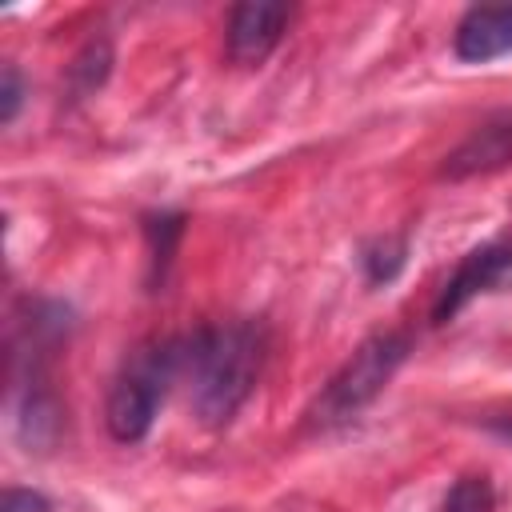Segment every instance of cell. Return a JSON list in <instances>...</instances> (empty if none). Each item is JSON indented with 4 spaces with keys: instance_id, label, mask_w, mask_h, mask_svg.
Returning <instances> with one entry per match:
<instances>
[{
    "instance_id": "cell-9",
    "label": "cell",
    "mask_w": 512,
    "mask_h": 512,
    "mask_svg": "<svg viewBox=\"0 0 512 512\" xmlns=\"http://www.w3.org/2000/svg\"><path fill=\"white\" fill-rule=\"evenodd\" d=\"M404 260H408V240L404 236H376L360 248V268H364V280L372 288L392 284L400 276Z\"/></svg>"
},
{
    "instance_id": "cell-11",
    "label": "cell",
    "mask_w": 512,
    "mask_h": 512,
    "mask_svg": "<svg viewBox=\"0 0 512 512\" xmlns=\"http://www.w3.org/2000/svg\"><path fill=\"white\" fill-rule=\"evenodd\" d=\"M108 64H112V52H108V44L100 40H92L76 60H72V68H68V76H72V88L84 96V92H92V88H100L104 84V76H108Z\"/></svg>"
},
{
    "instance_id": "cell-12",
    "label": "cell",
    "mask_w": 512,
    "mask_h": 512,
    "mask_svg": "<svg viewBox=\"0 0 512 512\" xmlns=\"http://www.w3.org/2000/svg\"><path fill=\"white\" fill-rule=\"evenodd\" d=\"M24 104V80H20V68L16 64H4L0 72V124H12L16 112Z\"/></svg>"
},
{
    "instance_id": "cell-5",
    "label": "cell",
    "mask_w": 512,
    "mask_h": 512,
    "mask_svg": "<svg viewBox=\"0 0 512 512\" xmlns=\"http://www.w3.org/2000/svg\"><path fill=\"white\" fill-rule=\"evenodd\" d=\"M292 20V8L288 4H272V0H248V4H236L228 12V60L232 64H244V68H256L272 56V48L280 44L284 28Z\"/></svg>"
},
{
    "instance_id": "cell-7",
    "label": "cell",
    "mask_w": 512,
    "mask_h": 512,
    "mask_svg": "<svg viewBox=\"0 0 512 512\" xmlns=\"http://www.w3.org/2000/svg\"><path fill=\"white\" fill-rule=\"evenodd\" d=\"M452 52L464 64L512 56V4H472L452 32Z\"/></svg>"
},
{
    "instance_id": "cell-1",
    "label": "cell",
    "mask_w": 512,
    "mask_h": 512,
    "mask_svg": "<svg viewBox=\"0 0 512 512\" xmlns=\"http://www.w3.org/2000/svg\"><path fill=\"white\" fill-rule=\"evenodd\" d=\"M268 356V332L260 320H224L184 336V376L192 408L204 424H228L252 396Z\"/></svg>"
},
{
    "instance_id": "cell-13",
    "label": "cell",
    "mask_w": 512,
    "mask_h": 512,
    "mask_svg": "<svg viewBox=\"0 0 512 512\" xmlns=\"http://www.w3.org/2000/svg\"><path fill=\"white\" fill-rule=\"evenodd\" d=\"M0 512H48V500L32 488H4Z\"/></svg>"
},
{
    "instance_id": "cell-10",
    "label": "cell",
    "mask_w": 512,
    "mask_h": 512,
    "mask_svg": "<svg viewBox=\"0 0 512 512\" xmlns=\"http://www.w3.org/2000/svg\"><path fill=\"white\" fill-rule=\"evenodd\" d=\"M492 508H496V496L488 476H460L440 504V512H492Z\"/></svg>"
},
{
    "instance_id": "cell-6",
    "label": "cell",
    "mask_w": 512,
    "mask_h": 512,
    "mask_svg": "<svg viewBox=\"0 0 512 512\" xmlns=\"http://www.w3.org/2000/svg\"><path fill=\"white\" fill-rule=\"evenodd\" d=\"M512 164V112H500L472 128L440 164V180H468L488 176Z\"/></svg>"
},
{
    "instance_id": "cell-8",
    "label": "cell",
    "mask_w": 512,
    "mask_h": 512,
    "mask_svg": "<svg viewBox=\"0 0 512 512\" xmlns=\"http://www.w3.org/2000/svg\"><path fill=\"white\" fill-rule=\"evenodd\" d=\"M144 236H148V284H164L168 268H172V256H176V244L184 236V216L180 212H156L144 220Z\"/></svg>"
},
{
    "instance_id": "cell-4",
    "label": "cell",
    "mask_w": 512,
    "mask_h": 512,
    "mask_svg": "<svg viewBox=\"0 0 512 512\" xmlns=\"http://www.w3.org/2000/svg\"><path fill=\"white\" fill-rule=\"evenodd\" d=\"M512 276V240H488L480 248H472L456 272L444 280L436 304H432V324H448L472 296L492 292L496 284H504Z\"/></svg>"
},
{
    "instance_id": "cell-3",
    "label": "cell",
    "mask_w": 512,
    "mask_h": 512,
    "mask_svg": "<svg viewBox=\"0 0 512 512\" xmlns=\"http://www.w3.org/2000/svg\"><path fill=\"white\" fill-rule=\"evenodd\" d=\"M408 360V336L404 332H376L368 336L320 388L312 408L304 412V432H328L336 424H348L360 416L396 376V368Z\"/></svg>"
},
{
    "instance_id": "cell-2",
    "label": "cell",
    "mask_w": 512,
    "mask_h": 512,
    "mask_svg": "<svg viewBox=\"0 0 512 512\" xmlns=\"http://www.w3.org/2000/svg\"><path fill=\"white\" fill-rule=\"evenodd\" d=\"M184 376V336H156L140 348L128 352V360L120 364L112 388H108V404H104V424L112 432V440L120 444H136L148 436L156 408L168 396V384Z\"/></svg>"
}]
</instances>
